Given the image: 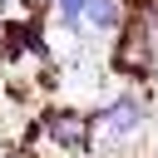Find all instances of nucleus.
Segmentation results:
<instances>
[{"label": "nucleus", "instance_id": "nucleus-1", "mask_svg": "<svg viewBox=\"0 0 158 158\" xmlns=\"http://www.w3.org/2000/svg\"><path fill=\"white\" fill-rule=\"evenodd\" d=\"M94 123H99L109 138H118V143H123V138H133V133L148 123V109H143V99H138V94H118V99H109V104L94 114Z\"/></svg>", "mask_w": 158, "mask_h": 158}, {"label": "nucleus", "instance_id": "nucleus-2", "mask_svg": "<svg viewBox=\"0 0 158 158\" xmlns=\"http://www.w3.org/2000/svg\"><path fill=\"white\" fill-rule=\"evenodd\" d=\"M40 133H44L54 148L74 153V148H84V138H89V118L74 114V109H59V114H49V118L40 123Z\"/></svg>", "mask_w": 158, "mask_h": 158}, {"label": "nucleus", "instance_id": "nucleus-3", "mask_svg": "<svg viewBox=\"0 0 158 158\" xmlns=\"http://www.w3.org/2000/svg\"><path fill=\"white\" fill-rule=\"evenodd\" d=\"M123 0H89V10H84V25L89 30H99V35H118L123 30Z\"/></svg>", "mask_w": 158, "mask_h": 158}, {"label": "nucleus", "instance_id": "nucleus-4", "mask_svg": "<svg viewBox=\"0 0 158 158\" xmlns=\"http://www.w3.org/2000/svg\"><path fill=\"white\" fill-rule=\"evenodd\" d=\"M84 10H89V0H54V15H59L64 30H79L84 25Z\"/></svg>", "mask_w": 158, "mask_h": 158}]
</instances>
